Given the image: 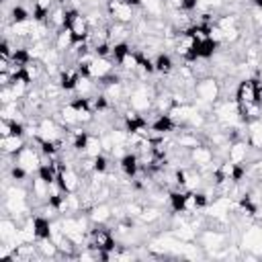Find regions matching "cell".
Here are the masks:
<instances>
[{
	"instance_id": "6",
	"label": "cell",
	"mask_w": 262,
	"mask_h": 262,
	"mask_svg": "<svg viewBox=\"0 0 262 262\" xmlns=\"http://www.w3.org/2000/svg\"><path fill=\"white\" fill-rule=\"evenodd\" d=\"M14 164L20 166L23 170H27L29 174L37 172L41 168V151L37 147H29L25 145L16 156H14Z\"/></svg>"
},
{
	"instance_id": "12",
	"label": "cell",
	"mask_w": 262,
	"mask_h": 262,
	"mask_svg": "<svg viewBox=\"0 0 262 262\" xmlns=\"http://www.w3.org/2000/svg\"><path fill=\"white\" fill-rule=\"evenodd\" d=\"M25 145H27L25 135H6V137H0V149H2L4 156H16Z\"/></svg>"
},
{
	"instance_id": "25",
	"label": "cell",
	"mask_w": 262,
	"mask_h": 262,
	"mask_svg": "<svg viewBox=\"0 0 262 262\" xmlns=\"http://www.w3.org/2000/svg\"><path fill=\"white\" fill-rule=\"evenodd\" d=\"M31 16H33V12H29L23 4H14V6H12V10H10V20H12V25H14V23L31 20Z\"/></svg>"
},
{
	"instance_id": "16",
	"label": "cell",
	"mask_w": 262,
	"mask_h": 262,
	"mask_svg": "<svg viewBox=\"0 0 262 262\" xmlns=\"http://www.w3.org/2000/svg\"><path fill=\"white\" fill-rule=\"evenodd\" d=\"M119 168H121V172H123L127 178H133V176L137 174V170L141 168V166H139V160H137V154H135V151H127V154L119 160Z\"/></svg>"
},
{
	"instance_id": "23",
	"label": "cell",
	"mask_w": 262,
	"mask_h": 262,
	"mask_svg": "<svg viewBox=\"0 0 262 262\" xmlns=\"http://www.w3.org/2000/svg\"><path fill=\"white\" fill-rule=\"evenodd\" d=\"M154 66H156V72L164 74V76L174 72V61H172V57L168 53H158V57L154 59Z\"/></svg>"
},
{
	"instance_id": "9",
	"label": "cell",
	"mask_w": 262,
	"mask_h": 262,
	"mask_svg": "<svg viewBox=\"0 0 262 262\" xmlns=\"http://www.w3.org/2000/svg\"><path fill=\"white\" fill-rule=\"evenodd\" d=\"M59 184H61V188L66 190V192H78L80 190V186H82V178H80V174L72 168V166H61V170H59Z\"/></svg>"
},
{
	"instance_id": "30",
	"label": "cell",
	"mask_w": 262,
	"mask_h": 262,
	"mask_svg": "<svg viewBox=\"0 0 262 262\" xmlns=\"http://www.w3.org/2000/svg\"><path fill=\"white\" fill-rule=\"evenodd\" d=\"M100 0H84V4H90L92 8H96V4H98Z\"/></svg>"
},
{
	"instance_id": "15",
	"label": "cell",
	"mask_w": 262,
	"mask_h": 262,
	"mask_svg": "<svg viewBox=\"0 0 262 262\" xmlns=\"http://www.w3.org/2000/svg\"><path fill=\"white\" fill-rule=\"evenodd\" d=\"M74 43H76V39H74L72 31H70L68 27H63V29L55 31V37H53V47H55L57 51H61V53L70 51Z\"/></svg>"
},
{
	"instance_id": "5",
	"label": "cell",
	"mask_w": 262,
	"mask_h": 262,
	"mask_svg": "<svg viewBox=\"0 0 262 262\" xmlns=\"http://www.w3.org/2000/svg\"><path fill=\"white\" fill-rule=\"evenodd\" d=\"M113 72H115V59L113 57H100V55H96L92 59L86 76H90L94 82H104L106 78L113 76Z\"/></svg>"
},
{
	"instance_id": "13",
	"label": "cell",
	"mask_w": 262,
	"mask_h": 262,
	"mask_svg": "<svg viewBox=\"0 0 262 262\" xmlns=\"http://www.w3.org/2000/svg\"><path fill=\"white\" fill-rule=\"evenodd\" d=\"M86 213H88V217H90V221L94 225H104L113 217V209L106 203H94L90 207V211H86Z\"/></svg>"
},
{
	"instance_id": "21",
	"label": "cell",
	"mask_w": 262,
	"mask_h": 262,
	"mask_svg": "<svg viewBox=\"0 0 262 262\" xmlns=\"http://www.w3.org/2000/svg\"><path fill=\"white\" fill-rule=\"evenodd\" d=\"M139 57H141V53H137V51H127L119 61H117V66L119 68H123L125 72H131V74H135V70H137V66H139Z\"/></svg>"
},
{
	"instance_id": "32",
	"label": "cell",
	"mask_w": 262,
	"mask_h": 262,
	"mask_svg": "<svg viewBox=\"0 0 262 262\" xmlns=\"http://www.w3.org/2000/svg\"><path fill=\"white\" fill-rule=\"evenodd\" d=\"M55 2H66V0H55Z\"/></svg>"
},
{
	"instance_id": "19",
	"label": "cell",
	"mask_w": 262,
	"mask_h": 262,
	"mask_svg": "<svg viewBox=\"0 0 262 262\" xmlns=\"http://www.w3.org/2000/svg\"><path fill=\"white\" fill-rule=\"evenodd\" d=\"M35 244H37V250L43 258H57L59 256V248L51 237H39Z\"/></svg>"
},
{
	"instance_id": "31",
	"label": "cell",
	"mask_w": 262,
	"mask_h": 262,
	"mask_svg": "<svg viewBox=\"0 0 262 262\" xmlns=\"http://www.w3.org/2000/svg\"><path fill=\"white\" fill-rule=\"evenodd\" d=\"M254 4V8H262V0H250Z\"/></svg>"
},
{
	"instance_id": "22",
	"label": "cell",
	"mask_w": 262,
	"mask_h": 262,
	"mask_svg": "<svg viewBox=\"0 0 262 262\" xmlns=\"http://www.w3.org/2000/svg\"><path fill=\"white\" fill-rule=\"evenodd\" d=\"M104 154L102 151V141H100V135L96 133H90L88 131V139H86V147H84V156H90V158H96Z\"/></svg>"
},
{
	"instance_id": "11",
	"label": "cell",
	"mask_w": 262,
	"mask_h": 262,
	"mask_svg": "<svg viewBox=\"0 0 262 262\" xmlns=\"http://www.w3.org/2000/svg\"><path fill=\"white\" fill-rule=\"evenodd\" d=\"M192 113H194V104L188 102V104H174L166 115L174 121L176 127H182V129H184V127L188 125V119H190Z\"/></svg>"
},
{
	"instance_id": "7",
	"label": "cell",
	"mask_w": 262,
	"mask_h": 262,
	"mask_svg": "<svg viewBox=\"0 0 262 262\" xmlns=\"http://www.w3.org/2000/svg\"><path fill=\"white\" fill-rule=\"evenodd\" d=\"M235 100L237 104H254L258 102V80L256 78H244L235 86Z\"/></svg>"
},
{
	"instance_id": "24",
	"label": "cell",
	"mask_w": 262,
	"mask_h": 262,
	"mask_svg": "<svg viewBox=\"0 0 262 262\" xmlns=\"http://www.w3.org/2000/svg\"><path fill=\"white\" fill-rule=\"evenodd\" d=\"M74 90L78 92V96L88 98V96H92V92H94V80H92L90 76H86V74H80V80H78V84H76Z\"/></svg>"
},
{
	"instance_id": "3",
	"label": "cell",
	"mask_w": 262,
	"mask_h": 262,
	"mask_svg": "<svg viewBox=\"0 0 262 262\" xmlns=\"http://www.w3.org/2000/svg\"><path fill=\"white\" fill-rule=\"evenodd\" d=\"M88 246L94 248V250H98V252H108V250L115 248V237H113V233L106 227L92 225V229L88 231Z\"/></svg>"
},
{
	"instance_id": "4",
	"label": "cell",
	"mask_w": 262,
	"mask_h": 262,
	"mask_svg": "<svg viewBox=\"0 0 262 262\" xmlns=\"http://www.w3.org/2000/svg\"><path fill=\"white\" fill-rule=\"evenodd\" d=\"M66 27L72 31V35H74L76 41H86L88 35H90V31H92L86 14H82L80 10H68V25Z\"/></svg>"
},
{
	"instance_id": "14",
	"label": "cell",
	"mask_w": 262,
	"mask_h": 262,
	"mask_svg": "<svg viewBox=\"0 0 262 262\" xmlns=\"http://www.w3.org/2000/svg\"><path fill=\"white\" fill-rule=\"evenodd\" d=\"M246 125H248L246 141L250 143L252 149H262V117L256 119V121H250Z\"/></svg>"
},
{
	"instance_id": "28",
	"label": "cell",
	"mask_w": 262,
	"mask_h": 262,
	"mask_svg": "<svg viewBox=\"0 0 262 262\" xmlns=\"http://www.w3.org/2000/svg\"><path fill=\"white\" fill-rule=\"evenodd\" d=\"M164 2H166L170 8H174V10H182V2H184V0H164Z\"/></svg>"
},
{
	"instance_id": "2",
	"label": "cell",
	"mask_w": 262,
	"mask_h": 262,
	"mask_svg": "<svg viewBox=\"0 0 262 262\" xmlns=\"http://www.w3.org/2000/svg\"><path fill=\"white\" fill-rule=\"evenodd\" d=\"M192 94H194L196 98L209 102V104H215V102L219 100V96H221V82H219L217 78H213V76L201 78V80L194 82Z\"/></svg>"
},
{
	"instance_id": "26",
	"label": "cell",
	"mask_w": 262,
	"mask_h": 262,
	"mask_svg": "<svg viewBox=\"0 0 262 262\" xmlns=\"http://www.w3.org/2000/svg\"><path fill=\"white\" fill-rule=\"evenodd\" d=\"M139 219L143 221V223H154V221H160L162 219V211L158 209V207H143L141 209V213H139Z\"/></svg>"
},
{
	"instance_id": "29",
	"label": "cell",
	"mask_w": 262,
	"mask_h": 262,
	"mask_svg": "<svg viewBox=\"0 0 262 262\" xmlns=\"http://www.w3.org/2000/svg\"><path fill=\"white\" fill-rule=\"evenodd\" d=\"M256 80H258V82L262 84V63H260V66L256 68Z\"/></svg>"
},
{
	"instance_id": "18",
	"label": "cell",
	"mask_w": 262,
	"mask_h": 262,
	"mask_svg": "<svg viewBox=\"0 0 262 262\" xmlns=\"http://www.w3.org/2000/svg\"><path fill=\"white\" fill-rule=\"evenodd\" d=\"M164 0H139V8L149 16V18H162L164 14Z\"/></svg>"
},
{
	"instance_id": "20",
	"label": "cell",
	"mask_w": 262,
	"mask_h": 262,
	"mask_svg": "<svg viewBox=\"0 0 262 262\" xmlns=\"http://www.w3.org/2000/svg\"><path fill=\"white\" fill-rule=\"evenodd\" d=\"M53 4H55V0H33V18L39 23H45Z\"/></svg>"
},
{
	"instance_id": "8",
	"label": "cell",
	"mask_w": 262,
	"mask_h": 262,
	"mask_svg": "<svg viewBox=\"0 0 262 262\" xmlns=\"http://www.w3.org/2000/svg\"><path fill=\"white\" fill-rule=\"evenodd\" d=\"M37 141H57L59 137H63L61 127L55 123V119L51 117H43L37 123Z\"/></svg>"
},
{
	"instance_id": "27",
	"label": "cell",
	"mask_w": 262,
	"mask_h": 262,
	"mask_svg": "<svg viewBox=\"0 0 262 262\" xmlns=\"http://www.w3.org/2000/svg\"><path fill=\"white\" fill-rule=\"evenodd\" d=\"M0 100H2V104L16 102V96H14V92H12L10 86H2V90H0Z\"/></svg>"
},
{
	"instance_id": "10",
	"label": "cell",
	"mask_w": 262,
	"mask_h": 262,
	"mask_svg": "<svg viewBox=\"0 0 262 262\" xmlns=\"http://www.w3.org/2000/svg\"><path fill=\"white\" fill-rule=\"evenodd\" d=\"M248 154H250V143L246 139H235L227 147V160L237 164V166L248 162Z\"/></svg>"
},
{
	"instance_id": "1",
	"label": "cell",
	"mask_w": 262,
	"mask_h": 262,
	"mask_svg": "<svg viewBox=\"0 0 262 262\" xmlns=\"http://www.w3.org/2000/svg\"><path fill=\"white\" fill-rule=\"evenodd\" d=\"M104 8H106V16H111V20H117V23L131 25L137 16V12H135L137 6H133L127 0H106Z\"/></svg>"
},
{
	"instance_id": "17",
	"label": "cell",
	"mask_w": 262,
	"mask_h": 262,
	"mask_svg": "<svg viewBox=\"0 0 262 262\" xmlns=\"http://www.w3.org/2000/svg\"><path fill=\"white\" fill-rule=\"evenodd\" d=\"M59 121L63 127H74L78 125V108L74 102H66L61 108H59Z\"/></svg>"
}]
</instances>
